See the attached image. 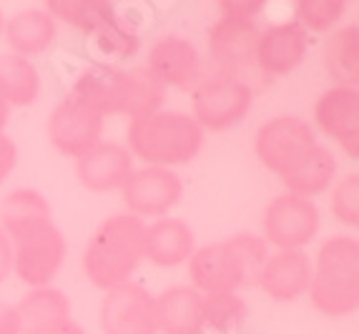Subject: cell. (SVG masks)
Returning <instances> with one entry per match:
<instances>
[{"label": "cell", "mask_w": 359, "mask_h": 334, "mask_svg": "<svg viewBox=\"0 0 359 334\" xmlns=\"http://www.w3.org/2000/svg\"><path fill=\"white\" fill-rule=\"evenodd\" d=\"M319 232V209L309 199L282 194L274 196L262 216L264 241L276 246V251L302 249L314 241Z\"/></svg>", "instance_id": "cell-9"}, {"label": "cell", "mask_w": 359, "mask_h": 334, "mask_svg": "<svg viewBox=\"0 0 359 334\" xmlns=\"http://www.w3.org/2000/svg\"><path fill=\"white\" fill-rule=\"evenodd\" d=\"M15 312L20 316L23 334H38L71 319V299L50 284L36 286L28 294H23V299L15 305Z\"/></svg>", "instance_id": "cell-22"}, {"label": "cell", "mask_w": 359, "mask_h": 334, "mask_svg": "<svg viewBox=\"0 0 359 334\" xmlns=\"http://www.w3.org/2000/svg\"><path fill=\"white\" fill-rule=\"evenodd\" d=\"M50 203L36 189H15L0 201V229L8 239L20 236L28 229L50 221Z\"/></svg>", "instance_id": "cell-24"}, {"label": "cell", "mask_w": 359, "mask_h": 334, "mask_svg": "<svg viewBox=\"0 0 359 334\" xmlns=\"http://www.w3.org/2000/svg\"><path fill=\"white\" fill-rule=\"evenodd\" d=\"M317 128L337 141L349 159H359V91L332 86L314 103Z\"/></svg>", "instance_id": "cell-13"}, {"label": "cell", "mask_w": 359, "mask_h": 334, "mask_svg": "<svg viewBox=\"0 0 359 334\" xmlns=\"http://www.w3.org/2000/svg\"><path fill=\"white\" fill-rule=\"evenodd\" d=\"M252 103V86L239 76H211L194 88L191 119L201 131H229L249 116Z\"/></svg>", "instance_id": "cell-7"}, {"label": "cell", "mask_w": 359, "mask_h": 334, "mask_svg": "<svg viewBox=\"0 0 359 334\" xmlns=\"http://www.w3.org/2000/svg\"><path fill=\"white\" fill-rule=\"evenodd\" d=\"M246 319L239 294H201V327L214 334H233Z\"/></svg>", "instance_id": "cell-28"}, {"label": "cell", "mask_w": 359, "mask_h": 334, "mask_svg": "<svg viewBox=\"0 0 359 334\" xmlns=\"http://www.w3.org/2000/svg\"><path fill=\"white\" fill-rule=\"evenodd\" d=\"M146 71L163 86V88L189 91L196 88L201 76V55L196 46L184 36H163L151 46Z\"/></svg>", "instance_id": "cell-14"}, {"label": "cell", "mask_w": 359, "mask_h": 334, "mask_svg": "<svg viewBox=\"0 0 359 334\" xmlns=\"http://www.w3.org/2000/svg\"><path fill=\"white\" fill-rule=\"evenodd\" d=\"M194 249V232L184 219L163 216L144 229V259L156 267H179L189 262Z\"/></svg>", "instance_id": "cell-19"}, {"label": "cell", "mask_w": 359, "mask_h": 334, "mask_svg": "<svg viewBox=\"0 0 359 334\" xmlns=\"http://www.w3.org/2000/svg\"><path fill=\"white\" fill-rule=\"evenodd\" d=\"M347 13L344 0H297L294 3V23L306 33H327Z\"/></svg>", "instance_id": "cell-29"}, {"label": "cell", "mask_w": 359, "mask_h": 334, "mask_svg": "<svg viewBox=\"0 0 359 334\" xmlns=\"http://www.w3.org/2000/svg\"><path fill=\"white\" fill-rule=\"evenodd\" d=\"M43 11L53 20H60L76 28L78 33H83L86 38H90L108 18L116 15V8L103 0H50Z\"/></svg>", "instance_id": "cell-27"}, {"label": "cell", "mask_w": 359, "mask_h": 334, "mask_svg": "<svg viewBox=\"0 0 359 334\" xmlns=\"http://www.w3.org/2000/svg\"><path fill=\"white\" fill-rule=\"evenodd\" d=\"M0 334H23L18 312L8 302H0Z\"/></svg>", "instance_id": "cell-34"}, {"label": "cell", "mask_w": 359, "mask_h": 334, "mask_svg": "<svg viewBox=\"0 0 359 334\" xmlns=\"http://www.w3.org/2000/svg\"><path fill=\"white\" fill-rule=\"evenodd\" d=\"M156 327L163 334H201V294L191 284H176L154 297Z\"/></svg>", "instance_id": "cell-20"}, {"label": "cell", "mask_w": 359, "mask_h": 334, "mask_svg": "<svg viewBox=\"0 0 359 334\" xmlns=\"http://www.w3.org/2000/svg\"><path fill=\"white\" fill-rule=\"evenodd\" d=\"M144 219L138 216H108L83 251L86 279L103 292L131 281L138 264L144 262Z\"/></svg>", "instance_id": "cell-3"}, {"label": "cell", "mask_w": 359, "mask_h": 334, "mask_svg": "<svg viewBox=\"0 0 359 334\" xmlns=\"http://www.w3.org/2000/svg\"><path fill=\"white\" fill-rule=\"evenodd\" d=\"M133 171V156L121 143H98L86 156L76 159V179L83 189L93 194L121 191L128 173Z\"/></svg>", "instance_id": "cell-18"}, {"label": "cell", "mask_w": 359, "mask_h": 334, "mask_svg": "<svg viewBox=\"0 0 359 334\" xmlns=\"http://www.w3.org/2000/svg\"><path fill=\"white\" fill-rule=\"evenodd\" d=\"M3 23H6V20H3V13H0V33H3Z\"/></svg>", "instance_id": "cell-38"}, {"label": "cell", "mask_w": 359, "mask_h": 334, "mask_svg": "<svg viewBox=\"0 0 359 334\" xmlns=\"http://www.w3.org/2000/svg\"><path fill=\"white\" fill-rule=\"evenodd\" d=\"M41 95V76L33 60L0 53V98L8 106H30Z\"/></svg>", "instance_id": "cell-25"}, {"label": "cell", "mask_w": 359, "mask_h": 334, "mask_svg": "<svg viewBox=\"0 0 359 334\" xmlns=\"http://www.w3.org/2000/svg\"><path fill=\"white\" fill-rule=\"evenodd\" d=\"M8 121H11V106H8V103L0 98V133H6Z\"/></svg>", "instance_id": "cell-37"}, {"label": "cell", "mask_w": 359, "mask_h": 334, "mask_svg": "<svg viewBox=\"0 0 359 334\" xmlns=\"http://www.w3.org/2000/svg\"><path fill=\"white\" fill-rule=\"evenodd\" d=\"M184 196V181L176 171L161 166L133 168L126 184L121 186V199L131 216H151L163 219L171 209H176Z\"/></svg>", "instance_id": "cell-11"}, {"label": "cell", "mask_w": 359, "mask_h": 334, "mask_svg": "<svg viewBox=\"0 0 359 334\" xmlns=\"http://www.w3.org/2000/svg\"><path fill=\"white\" fill-rule=\"evenodd\" d=\"M266 3L264 0H222L219 13L222 18L241 20V23H257L259 15H264Z\"/></svg>", "instance_id": "cell-32"}, {"label": "cell", "mask_w": 359, "mask_h": 334, "mask_svg": "<svg viewBox=\"0 0 359 334\" xmlns=\"http://www.w3.org/2000/svg\"><path fill=\"white\" fill-rule=\"evenodd\" d=\"M38 334H86V329L81 327V324L73 322V319H66V322L55 324V327L43 329V332H38Z\"/></svg>", "instance_id": "cell-36"}, {"label": "cell", "mask_w": 359, "mask_h": 334, "mask_svg": "<svg viewBox=\"0 0 359 334\" xmlns=\"http://www.w3.org/2000/svg\"><path fill=\"white\" fill-rule=\"evenodd\" d=\"M330 209L339 224L352 229L359 227V173H347L332 189Z\"/></svg>", "instance_id": "cell-31"}, {"label": "cell", "mask_w": 359, "mask_h": 334, "mask_svg": "<svg viewBox=\"0 0 359 334\" xmlns=\"http://www.w3.org/2000/svg\"><path fill=\"white\" fill-rule=\"evenodd\" d=\"M98 322L103 334H158L154 294L133 281L108 289L101 299Z\"/></svg>", "instance_id": "cell-12"}, {"label": "cell", "mask_w": 359, "mask_h": 334, "mask_svg": "<svg viewBox=\"0 0 359 334\" xmlns=\"http://www.w3.org/2000/svg\"><path fill=\"white\" fill-rule=\"evenodd\" d=\"M13 274V244L0 229V284Z\"/></svg>", "instance_id": "cell-35"}, {"label": "cell", "mask_w": 359, "mask_h": 334, "mask_svg": "<svg viewBox=\"0 0 359 334\" xmlns=\"http://www.w3.org/2000/svg\"><path fill=\"white\" fill-rule=\"evenodd\" d=\"M90 41L96 43V48L101 53L111 55V58H131L138 51V36L131 28V23L121 18L116 13L114 18H108L101 28L90 36Z\"/></svg>", "instance_id": "cell-30"}, {"label": "cell", "mask_w": 359, "mask_h": 334, "mask_svg": "<svg viewBox=\"0 0 359 334\" xmlns=\"http://www.w3.org/2000/svg\"><path fill=\"white\" fill-rule=\"evenodd\" d=\"M311 259L306 251H274L257 276V286L274 302H297L309 292Z\"/></svg>", "instance_id": "cell-17"}, {"label": "cell", "mask_w": 359, "mask_h": 334, "mask_svg": "<svg viewBox=\"0 0 359 334\" xmlns=\"http://www.w3.org/2000/svg\"><path fill=\"white\" fill-rule=\"evenodd\" d=\"M334 176H337L334 154L327 146H317L297 171L284 176L282 184L287 186V194H294V196L309 199L311 201L314 196H322L324 191H330V186L334 184Z\"/></svg>", "instance_id": "cell-26"}, {"label": "cell", "mask_w": 359, "mask_h": 334, "mask_svg": "<svg viewBox=\"0 0 359 334\" xmlns=\"http://www.w3.org/2000/svg\"><path fill=\"white\" fill-rule=\"evenodd\" d=\"M71 93L103 119L126 116L131 121L161 111L166 98V88L146 68L121 71L103 63L88 66L78 73Z\"/></svg>", "instance_id": "cell-1"}, {"label": "cell", "mask_w": 359, "mask_h": 334, "mask_svg": "<svg viewBox=\"0 0 359 334\" xmlns=\"http://www.w3.org/2000/svg\"><path fill=\"white\" fill-rule=\"evenodd\" d=\"M309 299L314 309L341 319L359 307V241L354 236H330L311 262Z\"/></svg>", "instance_id": "cell-4"}, {"label": "cell", "mask_w": 359, "mask_h": 334, "mask_svg": "<svg viewBox=\"0 0 359 334\" xmlns=\"http://www.w3.org/2000/svg\"><path fill=\"white\" fill-rule=\"evenodd\" d=\"M46 133H48L50 146L58 154L71 156V159H81L93 146L101 143L103 116L96 114L90 106H86L81 98L68 93L50 111L48 123H46Z\"/></svg>", "instance_id": "cell-10"}, {"label": "cell", "mask_w": 359, "mask_h": 334, "mask_svg": "<svg viewBox=\"0 0 359 334\" xmlns=\"http://www.w3.org/2000/svg\"><path fill=\"white\" fill-rule=\"evenodd\" d=\"M13 244V274L30 289L48 286L60 272L66 259V236L50 221L28 229L20 236L11 239Z\"/></svg>", "instance_id": "cell-8"}, {"label": "cell", "mask_w": 359, "mask_h": 334, "mask_svg": "<svg viewBox=\"0 0 359 334\" xmlns=\"http://www.w3.org/2000/svg\"><path fill=\"white\" fill-rule=\"evenodd\" d=\"M322 66L337 86L357 88L359 84V28L349 23L334 30L322 46Z\"/></svg>", "instance_id": "cell-23"}, {"label": "cell", "mask_w": 359, "mask_h": 334, "mask_svg": "<svg viewBox=\"0 0 359 334\" xmlns=\"http://www.w3.org/2000/svg\"><path fill=\"white\" fill-rule=\"evenodd\" d=\"M269 244L257 234H236L226 241L198 246L189 257V279L198 294H239L257 284Z\"/></svg>", "instance_id": "cell-2"}, {"label": "cell", "mask_w": 359, "mask_h": 334, "mask_svg": "<svg viewBox=\"0 0 359 334\" xmlns=\"http://www.w3.org/2000/svg\"><path fill=\"white\" fill-rule=\"evenodd\" d=\"M317 146L314 128L299 116H274L254 133V154L279 179L297 171Z\"/></svg>", "instance_id": "cell-6"}, {"label": "cell", "mask_w": 359, "mask_h": 334, "mask_svg": "<svg viewBox=\"0 0 359 334\" xmlns=\"http://www.w3.org/2000/svg\"><path fill=\"white\" fill-rule=\"evenodd\" d=\"M259 41L257 23L219 18L209 30V60L216 76H236L254 60Z\"/></svg>", "instance_id": "cell-16"}, {"label": "cell", "mask_w": 359, "mask_h": 334, "mask_svg": "<svg viewBox=\"0 0 359 334\" xmlns=\"http://www.w3.org/2000/svg\"><path fill=\"white\" fill-rule=\"evenodd\" d=\"M15 161H18V146L6 133H0V184L13 173Z\"/></svg>", "instance_id": "cell-33"}, {"label": "cell", "mask_w": 359, "mask_h": 334, "mask_svg": "<svg viewBox=\"0 0 359 334\" xmlns=\"http://www.w3.org/2000/svg\"><path fill=\"white\" fill-rule=\"evenodd\" d=\"M0 36L6 38L11 53L33 60L53 46L55 20L43 8H28V11H18L15 15H11L3 23Z\"/></svg>", "instance_id": "cell-21"}, {"label": "cell", "mask_w": 359, "mask_h": 334, "mask_svg": "<svg viewBox=\"0 0 359 334\" xmlns=\"http://www.w3.org/2000/svg\"><path fill=\"white\" fill-rule=\"evenodd\" d=\"M306 51H309V33L302 25H297L294 20L292 23H276L259 30L254 63L266 76L282 78L302 66Z\"/></svg>", "instance_id": "cell-15"}, {"label": "cell", "mask_w": 359, "mask_h": 334, "mask_svg": "<svg viewBox=\"0 0 359 334\" xmlns=\"http://www.w3.org/2000/svg\"><path fill=\"white\" fill-rule=\"evenodd\" d=\"M204 146V131L184 111H156L128 126V146L133 159L146 166H184L191 163Z\"/></svg>", "instance_id": "cell-5"}]
</instances>
